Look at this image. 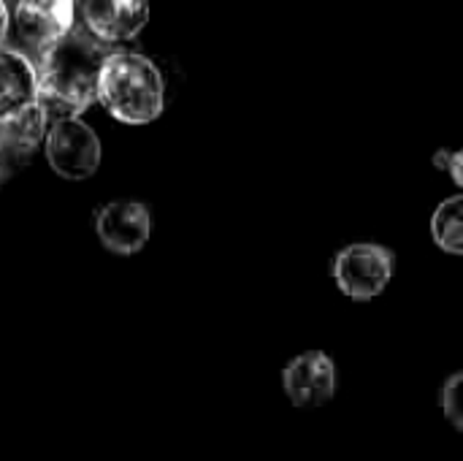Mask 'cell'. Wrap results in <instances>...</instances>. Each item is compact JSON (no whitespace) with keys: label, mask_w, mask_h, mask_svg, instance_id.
Listing matches in <instances>:
<instances>
[{"label":"cell","mask_w":463,"mask_h":461,"mask_svg":"<svg viewBox=\"0 0 463 461\" xmlns=\"http://www.w3.org/2000/svg\"><path fill=\"white\" fill-rule=\"evenodd\" d=\"M109 54L111 49L81 22L43 57L38 68V106L49 122L76 120L98 101L100 71Z\"/></svg>","instance_id":"obj_1"},{"label":"cell","mask_w":463,"mask_h":461,"mask_svg":"<svg viewBox=\"0 0 463 461\" xmlns=\"http://www.w3.org/2000/svg\"><path fill=\"white\" fill-rule=\"evenodd\" d=\"M98 101L128 125H146L165 106V76L160 65L136 52H111L100 71Z\"/></svg>","instance_id":"obj_2"},{"label":"cell","mask_w":463,"mask_h":461,"mask_svg":"<svg viewBox=\"0 0 463 461\" xmlns=\"http://www.w3.org/2000/svg\"><path fill=\"white\" fill-rule=\"evenodd\" d=\"M73 0H14L8 8L5 46L27 57L38 71L43 57L73 30Z\"/></svg>","instance_id":"obj_3"},{"label":"cell","mask_w":463,"mask_h":461,"mask_svg":"<svg viewBox=\"0 0 463 461\" xmlns=\"http://www.w3.org/2000/svg\"><path fill=\"white\" fill-rule=\"evenodd\" d=\"M396 255L377 242H355L336 253L331 264L334 283L353 302H372L391 285Z\"/></svg>","instance_id":"obj_4"},{"label":"cell","mask_w":463,"mask_h":461,"mask_svg":"<svg viewBox=\"0 0 463 461\" xmlns=\"http://www.w3.org/2000/svg\"><path fill=\"white\" fill-rule=\"evenodd\" d=\"M46 158L54 174L65 179H87L100 166V141L79 117L60 120L52 122L46 133Z\"/></svg>","instance_id":"obj_5"},{"label":"cell","mask_w":463,"mask_h":461,"mask_svg":"<svg viewBox=\"0 0 463 461\" xmlns=\"http://www.w3.org/2000/svg\"><path fill=\"white\" fill-rule=\"evenodd\" d=\"M282 389L296 408H320L336 397L339 372L328 353L307 351L282 372Z\"/></svg>","instance_id":"obj_6"},{"label":"cell","mask_w":463,"mask_h":461,"mask_svg":"<svg viewBox=\"0 0 463 461\" xmlns=\"http://www.w3.org/2000/svg\"><path fill=\"white\" fill-rule=\"evenodd\" d=\"M95 231L117 255H133L138 253L152 234V212L141 201H111L98 209L95 215Z\"/></svg>","instance_id":"obj_7"},{"label":"cell","mask_w":463,"mask_h":461,"mask_svg":"<svg viewBox=\"0 0 463 461\" xmlns=\"http://www.w3.org/2000/svg\"><path fill=\"white\" fill-rule=\"evenodd\" d=\"M81 11L87 30L106 46L136 38L149 19L146 0H87Z\"/></svg>","instance_id":"obj_8"},{"label":"cell","mask_w":463,"mask_h":461,"mask_svg":"<svg viewBox=\"0 0 463 461\" xmlns=\"http://www.w3.org/2000/svg\"><path fill=\"white\" fill-rule=\"evenodd\" d=\"M38 103V71L19 52L0 49V120Z\"/></svg>","instance_id":"obj_9"},{"label":"cell","mask_w":463,"mask_h":461,"mask_svg":"<svg viewBox=\"0 0 463 461\" xmlns=\"http://www.w3.org/2000/svg\"><path fill=\"white\" fill-rule=\"evenodd\" d=\"M52 122L46 117V111L33 103L27 109H22L19 114L0 120V155L14 166L16 160H24L27 155H33V149L46 141Z\"/></svg>","instance_id":"obj_10"},{"label":"cell","mask_w":463,"mask_h":461,"mask_svg":"<svg viewBox=\"0 0 463 461\" xmlns=\"http://www.w3.org/2000/svg\"><path fill=\"white\" fill-rule=\"evenodd\" d=\"M431 236L445 253L463 255V193L445 198L434 209V215H431Z\"/></svg>","instance_id":"obj_11"},{"label":"cell","mask_w":463,"mask_h":461,"mask_svg":"<svg viewBox=\"0 0 463 461\" xmlns=\"http://www.w3.org/2000/svg\"><path fill=\"white\" fill-rule=\"evenodd\" d=\"M439 405H442V413L445 418L463 432V370L461 372H453L445 386H442V394H439Z\"/></svg>","instance_id":"obj_12"},{"label":"cell","mask_w":463,"mask_h":461,"mask_svg":"<svg viewBox=\"0 0 463 461\" xmlns=\"http://www.w3.org/2000/svg\"><path fill=\"white\" fill-rule=\"evenodd\" d=\"M448 171H450V177H453V182L463 187V149L458 152H453L450 155V166H448Z\"/></svg>","instance_id":"obj_13"},{"label":"cell","mask_w":463,"mask_h":461,"mask_svg":"<svg viewBox=\"0 0 463 461\" xmlns=\"http://www.w3.org/2000/svg\"><path fill=\"white\" fill-rule=\"evenodd\" d=\"M5 35H8V5L5 0H0V49L5 46Z\"/></svg>","instance_id":"obj_14"},{"label":"cell","mask_w":463,"mask_h":461,"mask_svg":"<svg viewBox=\"0 0 463 461\" xmlns=\"http://www.w3.org/2000/svg\"><path fill=\"white\" fill-rule=\"evenodd\" d=\"M450 155H453V152H437V158H434L437 168H448V166H450Z\"/></svg>","instance_id":"obj_15"},{"label":"cell","mask_w":463,"mask_h":461,"mask_svg":"<svg viewBox=\"0 0 463 461\" xmlns=\"http://www.w3.org/2000/svg\"><path fill=\"white\" fill-rule=\"evenodd\" d=\"M73 3H76V8H84V3H87V0H73Z\"/></svg>","instance_id":"obj_16"}]
</instances>
